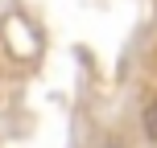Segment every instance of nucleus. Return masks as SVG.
<instances>
[{
  "mask_svg": "<svg viewBox=\"0 0 157 148\" xmlns=\"http://www.w3.org/2000/svg\"><path fill=\"white\" fill-rule=\"evenodd\" d=\"M141 132L149 136V140H157V99L145 103V111H141Z\"/></svg>",
  "mask_w": 157,
  "mask_h": 148,
  "instance_id": "1",
  "label": "nucleus"
},
{
  "mask_svg": "<svg viewBox=\"0 0 157 148\" xmlns=\"http://www.w3.org/2000/svg\"><path fill=\"white\" fill-rule=\"evenodd\" d=\"M108 148H120V144H108Z\"/></svg>",
  "mask_w": 157,
  "mask_h": 148,
  "instance_id": "2",
  "label": "nucleus"
}]
</instances>
